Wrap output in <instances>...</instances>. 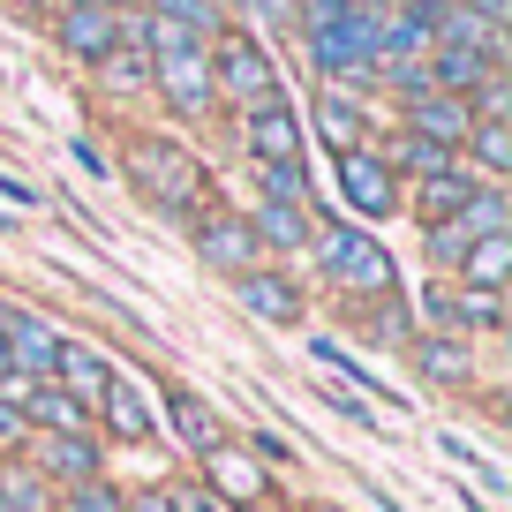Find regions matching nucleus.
<instances>
[{
	"label": "nucleus",
	"mask_w": 512,
	"mask_h": 512,
	"mask_svg": "<svg viewBox=\"0 0 512 512\" xmlns=\"http://www.w3.org/2000/svg\"><path fill=\"white\" fill-rule=\"evenodd\" d=\"M302 38H309V61L324 68V83H362L369 53H377V8H362V0H309Z\"/></svg>",
	"instance_id": "obj_1"
},
{
	"label": "nucleus",
	"mask_w": 512,
	"mask_h": 512,
	"mask_svg": "<svg viewBox=\"0 0 512 512\" xmlns=\"http://www.w3.org/2000/svg\"><path fill=\"white\" fill-rule=\"evenodd\" d=\"M309 249H317L324 279H332L339 294H362V302H392V294H400L392 256H384L369 234H354V226H324V234H309Z\"/></svg>",
	"instance_id": "obj_2"
},
{
	"label": "nucleus",
	"mask_w": 512,
	"mask_h": 512,
	"mask_svg": "<svg viewBox=\"0 0 512 512\" xmlns=\"http://www.w3.org/2000/svg\"><path fill=\"white\" fill-rule=\"evenodd\" d=\"M128 181H136L144 196H159L166 211H196V204H204V189H211L204 166H196L181 144H166V136H144V144H128Z\"/></svg>",
	"instance_id": "obj_3"
},
{
	"label": "nucleus",
	"mask_w": 512,
	"mask_h": 512,
	"mask_svg": "<svg viewBox=\"0 0 512 512\" xmlns=\"http://www.w3.org/2000/svg\"><path fill=\"white\" fill-rule=\"evenodd\" d=\"M482 234H512V204H505V189H497V181H482V189L467 196L452 219L430 226V256H437V264H460Z\"/></svg>",
	"instance_id": "obj_4"
},
{
	"label": "nucleus",
	"mask_w": 512,
	"mask_h": 512,
	"mask_svg": "<svg viewBox=\"0 0 512 512\" xmlns=\"http://www.w3.org/2000/svg\"><path fill=\"white\" fill-rule=\"evenodd\" d=\"M211 83H219V98H234V106H256V98H272L279 91V76H272V61H264V46L256 38H241V31H219L211 38Z\"/></svg>",
	"instance_id": "obj_5"
},
{
	"label": "nucleus",
	"mask_w": 512,
	"mask_h": 512,
	"mask_svg": "<svg viewBox=\"0 0 512 512\" xmlns=\"http://www.w3.org/2000/svg\"><path fill=\"white\" fill-rule=\"evenodd\" d=\"M332 174H339V196H347L362 219H392V211L407 204L400 174H392L377 151H332Z\"/></svg>",
	"instance_id": "obj_6"
},
{
	"label": "nucleus",
	"mask_w": 512,
	"mask_h": 512,
	"mask_svg": "<svg viewBox=\"0 0 512 512\" xmlns=\"http://www.w3.org/2000/svg\"><path fill=\"white\" fill-rule=\"evenodd\" d=\"M249 113V128H241V144H249V159L256 166H302V128H294V113H287V98H256V106H241Z\"/></svg>",
	"instance_id": "obj_7"
},
{
	"label": "nucleus",
	"mask_w": 512,
	"mask_h": 512,
	"mask_svg": "<svg viewBox=\"0 0 512 512\" xmlns=\"http://www.w3.org/2000/svg\"><path fill=\"white\" fill-rule=\"evenodd\" d=\"M196 249H204V264L211 272H226V279H241V272H256L264 264V241H256V226L249 219H234V211H211L204 226H196Z\"/></svg>",
	"instance_id": "obj_8"
},
{
	"label": "nucleus",
	"mask_w": 512,
	"mask_h": 512,
	"mask_svg": "<svg viewBox=\"0 0 512 512\" xmlns=\"http://www.w3.org/2000/svg\"><path fill=\"white\" fill-rule=\"evenodd\" d=\"M0 347H8V369L16 377H53V354H61V332L31 309H8L0 302Z\"/></svg>",
	"instance_id": "obj_9"
},
{
	"label": "nucleus",
	"mask_w": 512,
	"mask_h": 512,
	"mask_svg": "<svg viewBox=\"0 0 512 512\" xmlns=\"http://www.w3.org/2000/svg\"><path fill=\"white\" fill-rule=\"evenodd\" d=\"M204 490L219 497V505H256L272 482H264V460H256V452H241V445L219 437V445L204 452Z\"/></svg>",
	"instance_id": "obj_10"
},
{
	"label": "nucleus",
	"mask_w": 512,
	"mask_h": 512,
	"mask_svg": "<svg viewBox=\"0 0 512 512\" xmlns=\"http://www.w3.org/2000/svg\"><path fill=\"white\" fill-rule=\"evenodd\" d=\"M31 475H46V482H61V490H76V482H91L98 475V445L91 437H68V430H31Z\"/></svg>",
	"instance_id": "obj_11"
},
{
	"label": "nucleus",
	"mask_w": 512,
	"mask_h": 512,
	"mask_svg": "<svg viewBox=\"0 0 512 512\" xmlns=\"http://www.w3.org/2000/svg\"><path fill=\"white\" fill-rule=\"evenodd\" d=\"M407 128H415V136H430V144H452V151H460V136L475 128V113H467L460 91H415V98H407Z\"/></svg>",
	"instance_id": "obj_12"
},
{
	"label": "nucleus",
	"mask_w": 512,
	"mask_h": 512,
	"mask_svg": "<svg viewBox=\"0 0 512 512\" xmlns=\"http://www.w3.org/2000/svg\"><path fill=\"white\" fill-rule=\"evenodd\" d=\"M234 294H241V309H249V317H264V324H294V317H302V287H294V279H279V272H264V264H256V272H241Z\"/></svg>",
	"instance_id": "obj_13"
},
{
	"label": "nucleus",
	"mask_w": 512,
	"mask_h": 512,
	"mask_svg": "<svg viewBox=\"0 0 512 512\" xmlns=\"http://www.w3.org/2000/svg\"><path fill=\"white\" fill-rule=\"evenodd\" d=\"M113 362L98 347H76V339H61V354H53V384H61L76 407H98V392H106Z\"/></svg>",
	"instance_id": "obj_14"
},
{
	"label": "nucleus",
	"mask_w": 512,
	"mask_h": 512,
	"mask_svg": "<svg viewBox=\"0 0 512 512\" xmlns=\"http://www.w3.org/2000/svg\"><path fill=\"white\" fill-rule=\"evenodd\" d=\"M91 415L106 422L113 437H128V445H144V437H151V400H144V392H136V384L121 377V369L106 377V392H98V407H91Z\"/></svg>",
	"instance_id": "obj_15"
},
{
	"label": "nucleus",
	"mask_w": 512,
	"mask_h": 512,
	"mask_svg": "<svg viewBox=\"0 0 512 512\" xmlns=\"http://www.w3.org/2000/svg\"><path fill=\"white\" fill-rule=\"evenodd\" d=\"M23 415H31V430H68V437H91V407H76L53 377H38L31 392H23Z\"/></svg>",
	"instance_id": "obj_16"
},
{
	"label": "nucleus",
	"mask_w": 512,
	"mask_h": 512,
	"mask_svg": "<svg viewBox=\"0 0 512 512\" xmlns=\"http://www.w3.org/2000/svg\"><path fill=\"white\" fill-rule=\"evenodd\" d=\"M61 46L76 53V61H106L113 53V8H76V0H68L61 8Z\"/></svg>",
	"instance_id": "obj_17"
},
{
	"label": "nucleus",
	"mask_w": 512,
	"mask_h": 512,
	"mask_svg": "<svg viewBox=\"0 0 512 512\" xmlns=\"http://www.w3.org/2000/svg\"><path fill=\"white\" fill-rule=\"evenodd\" d=\"M475 189H482V174H467V166H445V174L415 181V211H422V226L452 219V211H460V204H467Z\"/></svg>",
	"instance_id": "obj_18"
},
{
	"label": "nucleus",
	"mask_w": 512,
	"mask_h": 512,
	"mask_svg": "<svg viewBox=\"0 0 512 512\" xmlns=\"http://www.w3.org/2000/svg\"><path fill=\"white\" fill-rule=\"evenodd\" d=\"M452 272H460V287L497 294V287H505V272H512V234H482L475 249H467L460 264H452Z\"/></svg>",
	"instance_id": "obj_19"
},
{
	"label": "nucleus",
	"mask_w": 512,
	"mask_h": 512,
	"mask_svg": "<svg viewBox=\"0 0 512 512\" xmlns=\"http://www.w3.org/2000/svg\"><path fill=\"white\" fill-rule=\"evenodd\" d=\"M166 422H174V437H181L189 452H211V445L226 437V430H219V415H211L196 392H166Z\"/></svg>",
	"instance_id": "obj_20"
},
{
	"label": "nucleus",
	"mask_w": 512,
	"mask_h": 512,
	"mask_svg": "<svg viewBox=\"0 0 512 512\" xmlns=\"http://www.w3.org/2000/svg\"><path fill=\"white\" fill-rule=\"evenodd\" d=\"M256 241L264 249H309V211L302 204H279V196H264V211H256Z\"/></svg>",
	"instance_id": "obj_21"
},
{
	"label": "nucleus",
	"mask_w": 512,
	"mask_h": 512,
	"mask_svg": "<svg viewBox=\"0 0 512 512\" xmlns=\"http://www.w3.org/2000/svg\"><path fill=\"white\" fill-rule=\"evenodd\" d=\"M460 144L475 151L482 181H505V174H512V128H505V121H475V128L460 136Z\"/></svg>",
	"instance_id": "obj_22"
},
{
	"label": "nucleus",
	"mask_w": 512,
	"mask_h": 512,
	"mask_svg": "<svg viewBox=\"0 0 512 512\" xmlns=\"http://www.w3.org/2000/svg\"><path fill=\"white\" fill-rule=\"evenodd\" d=\"M384 166H392V174L407 166L415 181H430V174H445V166H460V151H452V144H430V136H415V128H407V136H400V151H392Z\"/></svg>",
	"instance_id": "obj_23"
},
{
	"label": "nucleus",
	"mask_w": 512,
	"mask_h": 512,
	"mask_svg": "<svg viewBox=\"0 0 512 512\" xmlns=\"http://www.w3.org/2000/svg\"><path fill=\"white\" fill-rule=\"evenodd\" d=\"M317 128H324V144H332V151H362V144H354L362 113H354V98L339 91V83H324V98H317Z\"/></svg>",
	"instance_id": "obj_24"
},
{
	"label": "nucleus",
	"mask_w": 512,
	"mask_h": 512,
	"mask_svg": "<svg viewBox=\"0 0 512 512\" xmlns=\"http://www.w3.org/2000/svg\"><path fill=\"white\" fill-rule=\"evenodd\" d=\"M415 362H422V377H437V384H467L475 354H467L460 339H422V347H415Z\"/></svg>",
	"instance_id": "obj_25"
},
{
	"label": "nucleus",
	"mask_w": 512,
	"mask_h": 512,
	"mask_svg": "<svg viewBox=\"0 0 512 512\" xmlns=\"http://www.w3.org/2000/svg\"><path fill=\"white\" fill-rule=\"evenodd\" d=\"M0 505L8 512H53V490H46V475H31V467H0Z\"/></svg>",
	"instance_id": "obj_26"
},
{
	"label": "nucleus",
	"mask_w": 512,
	"mask_h": 512,
	"mask_svg": "<svg viewBox=\"0 0 512 512\" xmlns=\"http://www.w3.org/2000/svg\"><path fill=\"white\" fill-rule=\"evenodd\" d=\"M151 8H159L166 23H181L189 38H204V46L219 38V8H211V0H151Z\"/></svg>",
	"instance_id": "obj_27"
},
{
	"label": "nucleus",
	"mask_w": 512,
	"mask_h": 512,
	"mask_svg": "<svg viewBox=\"0 0 512 512\" xmlns=\"http://www.w3.org/2000/svg\"><path fill=\"white\" fill-rule=\"evenodd\" d=\"M53 512H121V490H113V482H76V490H61V505Z\"/></svg>",
	"instance_id": "obj_28"
},
{
	"label": "nucleus",
	"mask_w": 512,
	"mask_h": 512,
	"mask_svg": "<svg viewBox=\"0 0 512 512\" xmlns=\"http://www.w3.org/2000/svg\"><path fill=\"white\" fill-rule=\"evenodd\" d=\"M23 445H31V415L0 400V460H8V452H23Z\"/></svg>",
	"instance_id": "obj_29"
},
{
	"label": "nucleus",
	"mask_w": 512,
	"mask_h": 512,
	"mask_svg": "<svg viewBox=\"0 0 512 512\" xmlns=\"http://www.w3.org/2000/svg\"><path fill=\"white\" fill-rule=\"evenodd\" d=\"M166 512H226V505L211 490H196V482H174V490H166Z\"/></svg>",
	"instance_id": "obj_30"
},
{
	"label": "nucleus",
	"mask_w": 512,
	"mask_h": 512,
	"mask_svg": "<svg viewBox=\"0 0 512 512\" xmlns=\"http://www.w3.org/2000/svg\"><path fill=\"white\" fill-rule=\"evenodd\" d=\"M324 400H332V407H339L347 422H362V430L377 422V415H369V400H362V392H339V384H324Z\"/></svg>",
	"instance_id": "obj_31"
},
{
	"label": "nucleus",
	"mask_w": 512,
	"mask_h": 512,
	"mask_svg": "<svg viewBox=\"0 0 512 512\" xmlns=\"http://www.w3.org/2000/svg\"><path fill=\"white\" fill-rule=\"evenodd\" d=\"M467 8H475V16H482V23H490V31H497V23H505V16H512L505 0H467Z\"/></svg>",
	"instance_id": "obj_32"
},
{
	"label": "nucleus",
	"mask_w": 512,
	"mask_h": 512,
	"mask_svg": "<svg viewBox=\"0 0 512 512\" xmlns=\"http://www.w3.org/2000/svg\"><path fill=\"white\" fill-rule=\"evenodd\" d=\"M241 8H249V16H287L294 0H241Z\"/></svg>",
	"instance_id": "obj_33"
},
{
	"label": "nucleus",
	"mask_w": 512,
	"mask_h": 512,
	"mask_svg": "<svg viewBox=\"0 0 512 512\" xmlns=\"http://www.w3.org/2000/svg\"><path fill=\"white\" fill-rule=\"evenodd\" d=\"M76 8H121V0H76Z\"/></svg>",
	"instance_id": "obj_34"
},
{
	"label": "nucleus",
	"mask_w": 512,
	"mask_h": 512,
	"mask_svg": "<svg viewBox=\"0 0 512 512\" xmlns=\"http://www.w3.org/2000/svg\"><path fill=\"white\" fill-rule=\"evenodd\" d=\"M0 512H8V505H0Z\"/></svg>",
	"instance_id": "obj_35"
}]
</instances>
